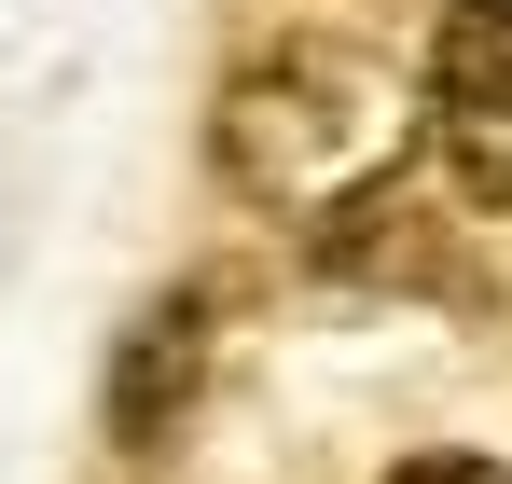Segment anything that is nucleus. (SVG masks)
Segmentation results:
<instances>
[{
    "label": "nucleus",
    "instance_id": "obj_1",
    "mask_svg": "<svg viewBox=\"0 0 512 484\" xmlns=\"http://www.w3.org/2000/svg\"><path fill=\"white\" fill-rule=\"evenodd\" d=\"M402 139H416V111H402V83L360 42H263L222 83V111H208L222 194H250V208L305 222V236L333 208H360L374 180H402Z\"/></svg>",
    "mask_w": 512,
    "mask_h": 484
},
{
    "label": "nucleus",
    "instance_id": "obj_3",
    "mask_svg": "<svg viewBox=\"0 0 512 484\" xmlns=\"http://www.w3.org/2000/svg\"><path fill=\"white\" fill-rule=\"evenodd\" d=\"M222 319H236L222 277H180V291L139 305V332L111 346V443H125V457H167L180 443V415H194L208 360H222Z\"/></svg>",
    "mask_w": 512,
    "mask_h": 484
},
{
    "label": "nucleus",
    "instance_id": "obj_4",
    "mask_svg": "<svg viewBox=\"0 0 512 484\" xmlns=\"http://www.w3.org/2000/svg\"><path fill=\"white\" fill-rule=\"evenodd\" d=\"M305 249H319V277H360V291H429V277L457 263V236H443V194H429L416 166H402V180H374L360 208H333Z\"/></svg>",
    "mask_w": 512,
    "mask_h": 484
},
{
    "label": "nucleus",
    "instance_id": "obj_5",
    "mask_svg": "<svg viewBox=\"0 0 512 484\" xmlns=\"http://www.w3.org/2000/svg\"><path fill=\"white\" fill-rule=\"evenodd\" d=\"M388 484H512V471H499V457H402Z\"/></svg>",
    "mask_w": 512,
    "mask_h": 484
},
{
    "label": "nucleus",
    "instance_id": "obj_2",
    "mask_svg": "<svg viewBox=\"0 0 512 484\" xmlns=\"http://www.w3.org/2000/svg\"><path fill=\"white\" fill-rule=\"evenodd\" d=\"M416 139L471 208H512V0H443L416 70Z\"/></svg>",
    "mask_w": 512,
    "mask_h": 484
}]
</instances>
